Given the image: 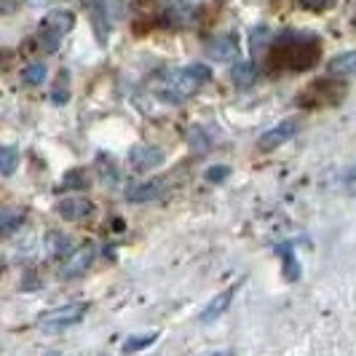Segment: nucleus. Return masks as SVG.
I'll use <instances>...</instances> for the list:
<instances>
[{
  "label": "nucleus",
  "instance_id": "1",
  "mask_svg": "<svg viewBox=\"0 0 356 356\" xmlns=\"http://www.w3.org/2000/svg\"><path fill=\"white\" fill-rule=\"evenodd\" d=\"M209 78H212V70H209L207 65H201V62L188 65V67H179V70H175L166 78V83H163V97H166L169 102H182V99L193 97Z\"/></svg>",
  "mask_w": 356,
  "mask_h": 356
},
{
  "label": "nucleus",
  "instance_id": "2",
  "mask_svg": "<svg viewBox=\"0 0 356 356\" xmlns=\"http://www.w3.org/2000/svg\"><path fill=\"white\" fill-rule=\"evenodd\" d=\"M72 24H75L72 11H65V8L49 11V14L43 17V22H40V46H43L46 51H56L59 43L65 40V35L72 30Z\"/></svg>",
  "mask_w": 356,
  "mask_h": 356
},
{
  "label": "nucleus",
  "instance_id": "3",
  "mask_svg": "<svg viewBox=\"0 0 356 356\" xmlns=\"http://www.w3.org/2000/svg\"><path fill=\"white\" fill-rule=\"evenodd\" d=\"M89 311V303H67V305H59L54 311H46L40 319H38V327L46 330V332H59V330H67L72 324L86 316Z\"/></svg>",
  "mask_w": 356,
  "mask_h": 356
},
{
  "label": "nucleus",
  "instance_id": "4",
  "mask_svg": "<svg viewBox=\"0 0 356 356\" xmlns=\"http://www.w3.org/2000/svg\"><path fill=\"white\" fill-rule=\"evenodd\" d=\"M298 131H300V121H298V118H284V121H279L273 129H268L266 134L257 140V147H260L263 153L276 150V147H282L284 143H289Z\"/></svg>",
  "mask_w": 356,
  "mask_h": 356
},
{
  "label": "nucleus",
  "instance_id": "5",
  "mask_svg": "<svg viewBox=\"0 0 356 356\" xmlns=\"http://www.w3.org/2000/svg\"><path fill=\"white\" fill-rule=\"evenodd\" d=\"M129 163L137 172H150V169L163 163V150L156 147V145H134L129 150Z\"/></svg>",
  "mask_w": 356,
  "mask_h": 356
},
{
  "label": "nucleus",
  "instance_id": "6",
  "mask_svg": "<svg viewBox=\"0 0 356 356\" xmlns=\"http://www.w3.org/2000/svg\"><path fill=\"white\" fill-rule=\"evenodd\" d=\"M94 263V247L91 244H83V247H72L70 257L65 260L62 266V279H75L81 273H86Z\"/></svg>",
  "mask_w": 356,
  "mask_h": 356
},
{
  "label": "nucleus",
  "instance_id": "7",
  "mask_svg": "<svg viewBox=\"0 0 356 356\" xmlns=\"http://www.w3.org/2000/svg\"><path fill=\"white\" fill-rule=\"evenodd\" d=\"M233 298H236V286H228V289H222V292H217L209 303L201 308V314H198V321L201 324H212L217 321L222 314H228V308H231Z\"/></svg>",
  "mask_w": 356,
  "mask_h": 356
},
{
  "label": "nucleus",
  "instance_id": "8",
  "mask_svg": "<svg viewBox=\"0 0 356 356\" xmlns=\"http://www.w3.org/2000/svg\"><path fill=\"white\" fill-rule=\"evenodd\" d=\"M207 56H212L214 62H233L238 56V38L233 33L217 35L207 43Z\"/></svg>",
  "mask_w": 356,
  "mask_h": 356
},
{
  "label": "nucleus",
  "instance_id": "9",
  "mask_svg": "<svg viewBox=\"0 0 356 356\" xmlns=\"http://www.w3.org/2000/svg\"><path fill=\"white\" fill-rule=\"evenodd\" d=\"M91 201L86 198H62V201H56V214L62 217V220H67V222H78V220H83V217H89L91 214Z\"/></svg>",
  "mask_w": 356,
  "mask_h": 356
},
{
  "label": "nucleus",
  "instance_id": "10",
  "mask_svg": "<svg viewBox=\"0 0 356 356\" xmlns=\"http://www.w3.org/2000/svg\"><path fill=\"white\" fill-rule=\"evenodd\" d=\"M161 188H163V182H161V179L131 182V185L126 188V198H129V201H134V204H140V201H153V198L161 196Z\"/></svg>",
  "mask_w": 356,
  "mask_h": 356
},
{
  "label": "nucleus",
  "instance_id": "11",
  "mask_svg": "<svg viewBox=\"0 0 356 356\" xmlns=\"http://www.w3.org/2000/svg\"><path fill=\"white\" fill-rule=\"evenodd\" d=\"M231 78H233V86L236 89H252L254 83H257V67H254V62H236L231 70Z\"/></svg>",
  "mask_w": 356,
  "mask_h": 356
},
{
  "label": "nucleus",
  "instance_id": "12",
  "mask_svg": "<svg viewBox=\"0 0 356 356\" xmlns=\"http://www.w3.org/2000/svg\"><path fill=\"white\" fill-rule=\"evenodd\" d=\"M22 222H24V209H19V207H6V209L0 212V238L11 236Z\"/></svg>",
  "mask_w": 356,
  "mask_h": 356
},
{
  "label": "nucleus",
  "instance_id": "13",
  "mask_svg": "<svg viewBox=\"0 0 356 356\" xmlns=\"http://www.w3.org/2000/svg\"><path fill=\"white\" fill-rule=\"evenodd\" d=\"M19 169V150L14 145H0V175L11 177Z\"/></svg>",
  "mask_w": 356,
  "mask_h": 356
},
{
  "label": "nucleus",
  "instance_id": "14",
  "mask_svg": "<svg viewBox=\"0 0 356 356\" xmlns=\"http://www.w3.org/2000/svg\"><path fill=\"white\" fill-rule=\"evenodd\" d=\"M46 252L51 257H59V254H70L72 252V241L65 236V233H49L46 236Z\"/></svg>",
  "mask_w": 356,
  "mask_h": 356
},
{
  "label": "nucleus",
  "instance_id": "15",
  "mask_svg": "<svg viewBox=\"0 0 356 356\" xmlns=\"http://www.w3.org/2000/svg\"><path fill=\"white\" fill-rule=\"evenodd\" d=\"M330 72H332V75H351V72H356V51L338 54V56L330 62Z\"/></svg>",
  "mask_w": 356,
  "mask_h": 356
},
{
  "label": "nucleus",
  "instance_id": "16",
  "mask_svg": "<svg viewBox=\"0 0 356 356\" xmlns=\"http://www.w3.org/2000/svg\"><path fill=\"white\" fill-rule=\"evenodd\" d=\"M159 340V332H147V335H131V338L124 343V351L126 354H134V351H143V348H150L153 343Z\"/></svg>",
  "mask_w": 356,
  "mask_h": 356
},
{
  "label": "nucleus",
  "instance_id": "17",
  "mask_svg": "<svg viewBox=\"0 0 356 356\" xmlns=\"http://www.w3.org/2000/svg\"><path fill=\"white\" fill-rule=\"evenodd\" d=\"M22 78H24V83H27V86H40V83L46 81V65H43V62L27 65V67L22 70Z\"/></svg>",
  "mask_w": 356,
  "mask_h": 356
},
{
  "label": "nucleus",
  "instance_id": "18",
  "mask_svg": "<svg viewBox=\"0 0 356 356\" xmlns=\"http://www.w3.org/2000/svg\"><path fill=\"white\" fill-rule=\"evenodd\" d=\"M305 8H311V11H327L330 6H335L338 0H300Z\"/></svg>",
  "mask_w": 356,
  "mask_h": 356
},
{
  "label": "nucleus",
  "instance_id": "19",
  "mask_svg": "<svg viewBox=\"0 0 356 356\" xmlns=\"http://www.w3.org/2000/svg\"><path fill=\"white\" fill-rule=\"evenodd\" d=\"M266 40H270V38L266 35V27H257V30H254V35H252V51H254V54L260 51Z\"/></svg>",
  "mask_w": 356,
  "mask_h": 356
},
{
  "label": "nucleus",
  "instance_id": "20",
  "mask_svg": "<svg viewBox=\"0 0 356 356\" xmlns=\"http://www.w3.org/2000/svg\"><path fill=\"white\" fill-rule=\"evenodd\" d=\"M225 177H228V166H214V169L207 172V179H209V182H220V179H225Z\"/></svg>",
  "mask_w": 356,
  "mask_h": 356
}]
</instances>
